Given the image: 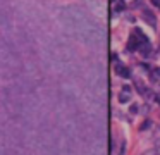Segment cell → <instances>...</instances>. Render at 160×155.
<instances>
[{"mask_svg": "<svg viewBox=\"0 0 160 155\" xmlns=\"http://www.w3.org/2000/svg\"><path fill=\"white\" fill-rule=\"evenodd\" d=\"M145 43H148V38L143 35V31L136 28V30L131 33L129 43H128V50H129V52H134V50H138L141 45H145Z\"/></svg>", "mask_w": 160, "mask_h": 155, "instance_id": "1", "label": "cell"}, {"mask_svg": "<svg viewBox=\"0 0 160 155\" xmlns=\"http://www.w3.org/2000/svg\"><path fill=\"white\" fill-rule=\"evenodd\" d=\"M115 72L119 74L120 78H126V79H128V78L131 76L129 69H128V67H126L124 64H120V62H117V64H115Z\"/></svg>", "mask_w": 160, "mask_h": 155, "instance_id": "2", "label": "cell"}, {"mask_svg": "<svg viewBox=\"0 0 160 155\" xmlns=\"http://www.w3.org/2000/svg\"><path fill=\"white\" fill-rule=\"evenodd\" d=\"M143 19L146 21L148 24H150L151 28H155V24H157V19H155V16H153V12L150 9H145L143 10Z\"/></svg>", "mask_w": 160, "mask_h": 155, "instance_id": "3", "label": "cell"}, {"mask_svg": "<svg viewBox=\"0 0 160 155\" xmlns=\"http://www.w3.org/2000/svg\"><path fill=\"white\" fill-rule=\"evenodd\" d=\"M129 92H131L129 86H124V92L119 93V102L120 103H128V102H129Z\"/></svg>", "mask_w": 160, "mask_h": 155, "instance_id": "4", "label": "cell"}, {"mask_svg": "<svg viewBox=\"0 0 160 155\" xmlns=\"http://www.w3.org/2000/svg\"><path fill=\"white\" fill-rule=\"evenodd\" d=\"M150 79L153 83H157L160 79V67H153V69H150Z\"/></svg>", "mask_w": 160, "mask_h": 155, "instance_id": "5", "label": "cell"}, {"mask_svg": "<svg viewBox=\"0 0 160 155\" xmlns=\"http://www.w3.org/2000/svg\"><path fill=\"white\" fill-rule=\"evenodd\" d=\"M114 9L117 10V12H122V10L126 9V5H124L122 0H114Z\"/></svg>", "mask_w": 160, "mask_h": 155, "instance_id": "6", "label": "cell"}, {"mask_svg": "<svg viewBox=\"0 0 160 155\" xmlns=\"http://www.w3.org/2000/svg\"><path fill=\"white\" fill-rule=\"evenodd\" d=\"M140 50H141V53H143V55H150V50H151L150 43H145V45H141Z\"/></svg>", "mask_w": 160, "mask_h": 155, "instance_id": "7", "label": "cell"}, {"mask_svg": "<svg viewBox=\"0 0 160 155\" xmlns=\"http://www.w3.org/2000/svg\"><path fill=\"white\" fill-rule=\"evenodd\" d=\"M155 143H157V146H160V129L157 131V134H155Z\"/></svg>", "mask_w": 160, "mask_h": 155, "instance_id": "8", "label": "cell"}, {"mask_svg": "<svg viewBox=\"0 0 160 155\" xmlns=\"http://www.w3.org/2000/svg\"><path fill=\"white\" fill-rule=\"evenodd\" d=\"M146 128H150V121H145L141 124V129H146Z\"/></svg>", "mask_w": 160, "mask_h": 155, "instance_id": "9", "label": "cell"}, {"mask_svg": "<svg viewBox=\"0 0 160 155\" xmlns=\"http://www.w3.org/2000/svg\"><path fill=\"white\" fill-rule=\"evenodd\" d=\"M131 112H138V107H136V105H134V103H133V105H131Z\"/></svg>", "mask_w": 160, "mask_h": 155, "instance_id": "10", "label": "cell"}, {"mask_svg": "<svg viewBox=\"0 0 160 155\" xmlns=\"http://www.w3.org/2000/svg\"><path fill=\"white\" fill-rule=\"evenodd\" d=\"M151 2H153V5H157V7L160 9V0H151Z\"/></svg>", "mask_w": 160, "mask_h": 155, "instance_id": "11", "label": "cell"}]
</instances>
